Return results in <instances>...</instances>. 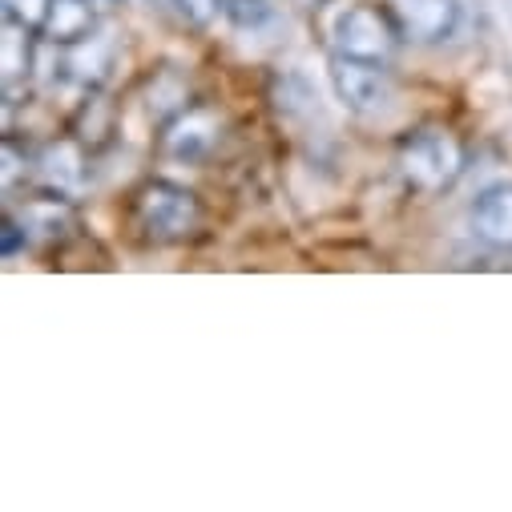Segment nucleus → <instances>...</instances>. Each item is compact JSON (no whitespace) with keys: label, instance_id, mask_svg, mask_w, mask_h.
<instances>
[{"label":"nucleus","instance_id":"39448f33","mask_svg":"<svg viewBox=\"0 0 512 512\" xmlns=\"http://www.w3.org/2000/svg\"><path fill=\"white\" fill-rule=\"evenodd\" d=\"M392 9L400 17V29L416 41H444L456 33L460 21L456 0H392Z\"/></svg>","mask_w":512,"mask_h":512},{"label":"nucleus","instance_id":"1a4fd4ad","mask_svg":"<svg viewBox=\"0 0 512 512\" xmlns=\"http://www.w3.org/2000/svg\"><path fill=\"white\" fill-rule=\"evenodd\" d=\"M178 13L190 21V25H210L218 17V9H226L222 0H174Z\"/></svg>","mask_w":512,"mask_h":512},{"label":"nucleus","instance_id":"9d476101","mask_svg":"<svg viewBox=\"0 0 512 512\" xmlns=\"http://www.w3.org/2000/svg\"><path fill=\"white\" fill-rule=\"evenodd\" d=\"M21 246H25V230H21L13 218H5V230H0V254H5V259H13Z\"/></svg>","mask_w":512,"mask_h":512},{"label":"nucleus","instance_id":"20e7f679","mask_svg":"<svg viewBox=\"0 0 512 512\" xmlns=\"http://www.w3.org/2000/svg\"><path fill=\"white\" fill-rule=\"evenodd\" d=\"M335 45H339V53H347V57L388 61V53H392V45H396V33H392L388 21L379 17V9L355 5V9L339 13V21H335Z\"/></svg>","mask_w":512,"mask_h":512},{"label":"nucleus","instance_id":"f257e3e1","mask_svg":"<svg viewBox=\"0 0 512 512\" xmlns=\"http://www.w3.org/2000/svg\"><path fill=\"white\" fill-rule=\"evenodd\" d=\"M134 214L138 226L154 238V242H178L190 230H198L202 222V202L174 182H150L138 198H134Z\"/></svg>","mask_w":512,"mask_h":512},{"label":"nucleus","instance_id":"7ed1b4c3","mask_svg":"<svg viewBox=\"0 0 512 512\" xmlns=\"http://www.w3.org/2000/svg\"><path fill=\"white\" fill-rule=\"evenodd\" d=\"M331 85H335L339 101L351 105L355 113H375L383 101L392 97V85H388V73H383V61L347 57V53H335V61H331Z\"/></svg>","mask_w":512,"mask_h":512},{"label":"nucleus","instance_id":"f03ea898","mask_svg":"<svg viewBox=\"0 0 512 512\" xmlns=\"http://www.w3.org/2000/svg\"><path fill=\"white\" fill-rule=\"evenodd\" d=\"M400 166L420 190H444L460 178L464 154L448 130H416L400 150Z\"/></svg>","mask_w":512,"mask_h":512},{"label":"nucleus","instance_id":"423d86ee","mask_svg":"<svg viewBox=\"0 0 512 512\" xmlns=\"http://www.w3.org/2000/svg\"><path fill=\"white\" fill-rule=\"evenodd\" d=\"M472 230L488 242V246H512V182L492 186L476 198L472 206Z\"/></svg>","mask_w":512,"mask_h":512},{"label":"nucleus","instance_id":"6e6552de","mask_svg":"<svg viewBox=\"0 0 512 512\" xmlns=\"http://www.w3.org/2000/svg\"><path fill=\"white\" fill-rule=\"evenodd\" d=\"M226 13H230V21L234 25H263L267 21V0H230V5H226Z\"/></svg>","mask_w":512,"mask_h":512},{"label":"nucleus","instance_id":"0eeeda50","mask_svg":"<svg viewBox=\"0 0 512 512\" xmlns=\"http://www.w3.org/2000/svg\"><path fill=\"white\" fill-rule=\"evenodd\" d=\"M93 25V5L89 0H49L45 5V21H41V33L49 41H81Z\"/></svg>","mask_w":512,"mask_h":512}]
</instances>
